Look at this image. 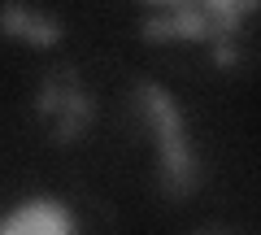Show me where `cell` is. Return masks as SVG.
Listing matches in <instances>:
<instances>
[{"mask_svg":"<svg viewBox=\"0 0 261 235\" xmlns=\"http://www.w3.org/2000/svg\"><path fill=\"white\" fill-rule=\"evenodd\" d=\"M0 235H74V218L57 200H31L0 222Z\"/></svg>","mask_w":261,"mask_h":235,"instance_id":"obj_1","label":"cell"},{"mask_svg":"<svg viewBox=\"0 0 261 235\" xmlns=\"http://www.w3.org/2000/svg\"><path fill=\"white\" fill-rule=\"evenodd\" d=\"M31 18H35V13H27L22 5H5V9H0V27L5 31H22V35H27Z\"/></svg>","mask_w":261,"mask_h":235,"instance_id":"obj_2","label":"cell"},{"mask_svg":"<svg viewBox=\"0 0 261 235\" xmlns=\"http://www.w3.org/2000/svg\"><path fill=\"white\" fill-rule=\"evenodd\" d=\"M27 35L35 39V44H57V35H61V31H57L53 22H44V18H31V27H27Z\"/></svg>","mask_w":261,"mask_h":235,"instance_id":"obj_3","label":"cell"}]
</instances>
